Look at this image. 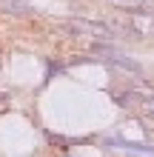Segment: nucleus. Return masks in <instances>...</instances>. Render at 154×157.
I'll list each match as a JSON object with an SVG mask.
<instances>
[{"label":"nucleus","mask_w":154,"mask_h":157,"mask_svg":"<svg viewBox=\"0 0 154 157\" xmlns=\"http://www.w3.org/2000/svg\"><path fill=\"white\" fill-rule=\"evenodd\" d=\"M0 12L12 14V17H23V14H29L32 9H29V3H23V0H0Z\"/></svg>","instance_id":"obj_3"},{"label":"nucleus","mask_w":154,"mask_h":157,"mask_svg":"<svg viewBox=\"0 0 154 157\" xmlns=\"http://www.w3.org/2000/svg\"><path fill=\"white\" fill-rule=\"evenodd\" d=\"M108 146H117V149H129V151H134V154H137V151H143V154H146V151H154L151 146H140V143H126V140H108Z\"/></svg>","instance_id":"obj_5"},{"label":"nucleus","mask_w":154,"mask_h":157,"mask_svg":"<svg viewBox=\"0 0 154 157\" xmlns=\"http://www.w3.org/2000/svg\"><path fill=\"white\" fill-rule=\"evenodd\" d=\"M71 32L77 34H86V37H97V40H111L114 37V29L106 23H97V20H86V17H71L66 23Z\"/></svg>","instance_id":"obj_2"},{"label":"nucleus","mask_w":154,"mask_h":157,"mask_svg":"<svg viewBox=\"0 0 154 157\" xmlns=\"http://www.w3.org/2000/svg\"><path fill=\"white\" fill-rule=\"evenodd\" d=\"M114 103H120L123 109H137L146 117H154V91H148V89L120 91V94H114Z\"/></svg>","instance_id":"obj_1"},{"label":"nucleus","mask_w":154,"mask_h":157,"mask_svg":"<svg viewBox=\"0 0 154 157\" xmlns=\"http://www.w3.org/2000/svg\"><path fill=\"white\" fill-rule=\"evenodd\" d=\"M100 52H106L108 57H111V63H114V66H120V69H126V71H140V63H137V60L123 57V54H117L114 49H100Z\"/></svg>","instance_id":"obj_4"}]
</instances>
